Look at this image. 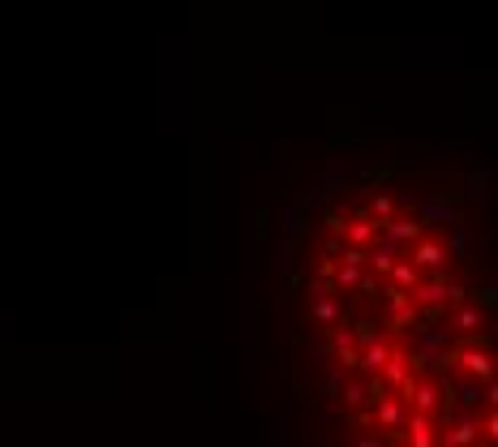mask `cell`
<instances>
[{"mask_svg": "<svg viewBox=\"0 0 498 447\" xmlns=\"http://www.w3.org/2000/svg\"><path fill=\"white\" fill-rule=\"evenodd\" d=\"M266 332L280 447H494L485 177L322 168L275 228Z\"/></svg>", "mask_w": 498, "mask_h": 447, "instance_id": "obj_1", "label": "cell"}]
</instances>
